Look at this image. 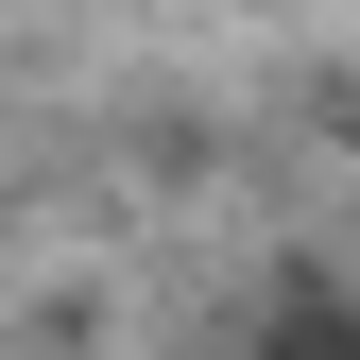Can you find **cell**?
<instances>
[{
  "label": "cell",
  "mask_w": 360,
  "mask_h": 360,
  "mask_svg": "<svg viewBox=\"0 0 360 360\" xmlns=\"http://www.w3.org/2000/svg\"><path fill=\"white\" fill-rule=\"evenodd\" d=\"M257 360H360V309H343V292H275Z\"/></svg>",
  "instance_id": "1"
}]
</instances>
